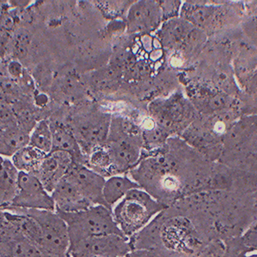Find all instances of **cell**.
<instances>
[{"label": "cell", "mask_w": 257, "mask_h": 257, "mask_svg": "<svg viewBox=\"0 0 257 257\" xmlns=\"http://www.w3.org/2000/svg\"><path fill=\"white\" fill-rule=\"evenodd\" d=\"M162 208L163 206L145 190L134 189L112 208V213L122 233L131 238L146 227Z\"/></svg>", "instance_id": "cell-1"}, {"label": "cell", "mask_w": 257, "mask_h": 257, "mask_svg": "<svg viewBox=\"0 0 257 257\" xmlns=\"http://www.w3.org/2000/svg\"><path fill=\"white\" fill-rule=\"evenodd\" d=\"M56 212L67 224L70 244L88 237L113 234L124 236L115 222L112 209L105 206H93L75 213Z\"/></svg>", "instance_id": "cell-2"}, {"label": "cell", "mask_w": 257, "mask_h": 257, "mask_svg": "<svg viewBox=\"0 0 257 257\" xmlns=\"http://www.w3.org/2000/svg\"><path fill=\"white\" fill-rule=\"evenodd\" d=\"M33 217L41 229L42 251L54 257H67L70 237L67 224L56 211L19 208Z\"/></svg>", "instance_id": "cell-3"}, {"label": "cell", "mask_w": 257, "mask_h": 257, "mask_svg": "<svg viewBox=\"0 0 257 257\" xmlns=\"http://www.w3.org/2000/svg\"><path fill=\"white\" fill-rule=\"evenodd\" d=\"M131 251L128 238L113 234L88 237L70 244L67 257H125Z\"/></svg>", "instance_id": "cell-4"}, {"label": "cell", "mask_w": 257, "mask_h": 257, "mask_svg": "<svg viewBox=\"0 0 257 257\" xmlns=\"http://www.w3.org/2000/svg\"><path fill=\"white\" fill-rule=\"evenodd\" d=\"M8 208L56 211L53 196L47 192L39 178L24 172L19 173L18 195Z\"/></svg>", "instance_id": "cell-5"}, {"label": "cell", "mask_w": 257, "mask_h": 257, "mask_svg": "<svg viewBox=\"0 0 257 257\" xmlns=\"http://www.w3.org/2000/svg\"><path fill=\"white\" fill-rule=\"evenodd\" d=\"M0 257H54L28 239L0 213Z\"/></svg>", "instance_id": "cell-6"}, {"label": "cell", "mask_w": 257, "mask_h": 257, "mask_svg": "<svg viewBox=\"0 0 257 257\" xmlns=\"http://www.w3.org/2000/svg\"><path fill=\"white\" fill-rule=\"evenodd\" d=\"M64 178L75 184L82 196L93 206L101 205L108 208L103 196L105 183L104 177L83 165L74 162Z\"/></svg>", "instance_id": "cell-7"}, {"label": "cell", "mask_w": 257, "mask_h": 257, "mask_svg": "<svg viewBox=\"0 0 257 257\" xmlns=\"http://www.w3.org/2000/svg\"><path fill=\"white\" fill-rule=\"evenodd\" d=\"M73 163V158L68 153L62 151L50 153L46 156L35 176L42 183L47 192L52 194L66 176Z\"/></svg>", "instance_id": "cell-8"}, {"label": "cell", "mask_w": 257, "mask_h": 257, "mask_svg": "<svg viewBox=\"0 0 257 257\" xmlns=\"http://www.w3.org/2000/svg\"><path fill=\"white\" fill-rule=\"evenodd\" d=\"M158 2L140 1L128 10L127 23L131 32H150L161 24L162 11Z\"/></svg>", "instance_id": "cell-9"}, {"label": "cell", "mask_w": 257, "mask_h": 257, "mask_svg": "<svg viewBox=\"0 0 257 257\" xmlns=\"http://www.w3.org/2000/svg\"><path fill=\"white\" fill-rule=\"evenodd\" d=\"M56 205V211L75 213L93 207L82 196L75 184L64 178L51 194Z\"/></svg>", "instance_id": "cell-10"}, {"label": "cell", "mask_w": 257, "mask_h": 257, "mask_svg": "<svg viewBox=\"0 0 257 257\" xmlns=\"http://www.w3.org/2000/svg\"><path fill=\"white\" fill-rule=\"evenodd\" d=\"M51 128L53 132V150L68 153L73 158L75 163L81 164L85 166L87 159L80 148L79 142L76 140L75 136L62 124L51 123ZM51 152V153H52Z\"/></svg>", "instance_id": "cell-11"}, {"label": "cell", "mask_w": 257, "mask_h": 257, "mask_svg": "<svg viewBox=\"0 0 257 257\" xmlns=\"http://www.w3.org/2000/svg\"><path fill=\"white\" fill-rule=\"evenodd\" d=\"M19 171L9 160L1 157L0 171V208H8L12 205L18 192Z\"/></svg>", "instance_id": "cell-12"}, {"label": "cell", "mask_w": 257, "mask_h": 257, "mask_svg": "<svg viewBox=\"0 0 257 257\" xmlns=\"http://www.w3.org/2000/svg\"><path fill=\"white\" fill-rule=\"evenodd\" d=\"M141 189L140 185L127 176H112L105 180L103 196L109 208L112 209L114 205L121 201L128 191Z\"/></svg>", "instance_id": "cell-13"}, {"label": "cell", "mask_w": 257, "mask_h": 257, "mask_svg": "<svg viewBox=\"0 0 257 257\" xmlns=\"http://www.w3.org/2000/svg\"><path fill=\"white\" fill-rule=\"evenodd\" d=\"M0 153L4 156H13L17 153L29 146L30 133L18 125L1 128Z\"/></svg>", "instance_id": "cell-14"}, {"label": "cell", "mask_w": 257, "mask_h": 257, "mask_svg": "<svg viewBox=\"0 0 257 257\" xmlns=\"http://www.w3.org/2000/svg\"><path fill=\"white\" fill-rule=\"evenodd\" d=\"M47 154L34 147H25L12 156V162L19 172L35 175Z\"/></svg>", "instance_id": "cell-15"}, {"label": "cell", "mask_w": 257, "mask_h": 257, "mask_svg": "<svg viewBox=\"0 0 257 257\" xmlns=\"http://www.w3.org/2000/svg\"><path fill=\"white\" fill-rule=\"evenodd\" d=\"M110 120L107 116L88 120L80 126V136L85 143L90 144H101L107 141Z\"/></svg>", "instance_id": "cell-16"}, {"label": "cell", "mask_w": 257, "mask_h": 257, "mask_svg": "<svg viewBox=\"0 0 257 257\" xmlns=\"http://www.w3.org/2000/svg\"><path fill=\"white\" fill-rule=\"evenodd\" d=\"M30 145L47 155L52 152L53 132L51 123L47 120H42L35 125L32 134L30 135Z\"/></svg>", "instance_id": "cell-17"}, {"label": "cell", "mask_w": 257, "mask_h": 257, "mask_svg": "<svg viewBox=\"0 0 257 257\" xmlns=\"http://www.w3.org/2000/svg\"><path fill=\"white\" fill-rule=\"evenodd\" d=\"M187 29L184 22L173 20L165 24L161 30V39L167 46H174L183 41L187 35Z\"/></svg>", "instance_id": "cell-18"}, {"label": "cell", "mask_w": 257, "mask_h": 257, "mask_svg": "<svg viewBox=\"0 0 257 257\" xmlns=\"http://www.w3.org/2000/svg\"><path fill=\"white\" fill-rule=\"evenodd\" d=\"M30 42H31V36L29 31L24 29L18 30L16 34L14 45H13L14 54L17 58L22 59L27 55Z\"/></svg>", "instance_id": "cell-19"}, {"label": "cell", "mask_w": 257, "mask_h": 257, "mask_svg": "<svg viewBox=\"0 0 257 257\" xmlns=\"http://www.w3.org/2000/svg\"><path fill=\"white\" fill-rule=\"evenodd\" d=\"M125 257H161L155 252L149 249H134L130 252Z\"/></svg>", "instance_id": "cell-20"}, {"label": "cell", "mask_w": 257, "mask_h": 257, "mask_svg": "<svg viewBox=\"0 0 257 257\" xmlns=\"http://www.w3.org/2000/svg\"><path fill=\"white\" fill-rule=\"evenodd\" d=\"M9 73L12 77H19L23 73V67L22 64L18 61H12L8 66Z\"/></svg>", "instance_id": "cell-21"}]
</instances>
